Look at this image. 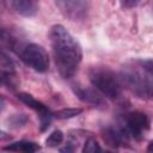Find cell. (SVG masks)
Wrapping results in <instances>:
<instances>
[{
    "label": "cell",
    "instance_id": "e0dca14e",
    "mask_svg": "<svg viewBox=\"0 0 153 153\" xmlns=\"http://www.w3.org/2000/svg\"><path fill=\"white\" fill-rule=\"evenodd\" d=\"M2 108H4V99L0 97V111L2 110Z\"/></svg>",
    "mask_w": 153,
    "mask_h": 153
},
{
    "label": "cell",
    "instance_id": "277c9868",
    "mask_svg": "<svg viewBox=\"0 0 153 153\" xmlns=\"http://www.w3.org/2000/svg\"><path fill=\"white\" fill-rule=\"evenodd\" d=\"M20 59L25 65L35 69L36 72L43 73L49 68V56L45 49L38 44L30 43L24 47L20 53Z\"/></svg>",
    "mask_w": 153,
    "mask_h": 153
},
{
    "label": "cell",
    "instance_id": "ac0fdd59",
    "mask_svg": "<svg viewBox=\"0 0 153 153\" xmlns=\"http://www.w3.org/2000/svg\"><path fill=\"white\" fill-rule=\"evenodd\" d=\"M99 153H110V152H99Z\"/></svg>",
    "mask_w": 153,
    "mask_h": 153
},
{
    "label": "cell",
    "instance_id": "5b68a950",
    "mask_svg": "<svg viewBox=\"0 0 153 153\" xmlns=\"http://www.w3.org/2000/svg\"><path fill=\"white\" fill-rule=\"evenodd\" d=\"M148 128V118L143 112H131L126 118V133L130 134L135 139H140L143 131Z\"/></svg>",
    "mask_w": 153,
    "mask_h": 153
},
{
    "label": "cell",
    "instance_id": "ba28073f",
    "mask_svg": "<svg viewBox=\"0 0 153 153\" xmlns=\"http://www.w3.org/2000/svg\"><path fill=\"white\" fill-rule=\"evenodd\" d=\"M10 6L18 12L19 14H23L25 17L35 16L38 11V5L32 0H14L10 1Z\"/></svg>",
    "mask_w": 153,
    "mask_h": 153
},
{
    "label": "cell",
    "instance_id": "3957f363",
    "mask_svg": "<svg viewBox=\"0 0 153 153\" xmlns=\"http://www.w3.org/2000/svg\"><path fill=\"white\" fill-rule=\"evenodd\" d=\"M88 78L91 84L109 98H117L121 93V82L116 74L104 67H93L90 69Z\"/></svg>",
    "mask_w": 153,
    "mask_h": 153
},
{
    "label": "cell",
    "instance_id": "9a60e30c",
    "mask_svg": "<svg viewBox=\"0 0 153 153\" xmlns=\"http://www.w3.org/2000/svg\"><path fill=\"white\" fill-rule=\"evenodd\" d=\"M76 147H78V145L75 142H67V145L65 147H62L60 149V152L61 153H74Z\"/></svg>",
    "mask_w": 153,
    "mask_h": 153
},
{
    "label": "cell",
    "instance_id": "9c48e42d",
    "mask_svg": "<svg viewBox=\"0 0 153 153\" xmlns=\"http://www.w3.org/2000/svg\"><path fill=\"white\" fill-rule=\"evenodd\" d=\"M75 94L82 100L86 102L88 104H93V105H98L103 103V98L99 96V93H97L93 88H88V87H75L74 88Z\"/></svg>",
    "mask_w": 153,
    "mask_h": 153
},
{
    "label": "cell",
    "instance_id": "7a4b0ae2",
    "mask_svg": "<svg viewBox=\"0 0 153 153\" xmlns=\"http://www.w3.org/2000/svg\"><path fill=\"white\" fill-rule=\"evenodd\" d=\"M124 84L139 97H149L152 93V61H133L122 69Z\"/></svg>",
    "mask_w": 153,
    "mask_h": 153
},
{
    "label": "cell",
    "instance_id": "8fae6325",
    "mask_svg": "<svg viewBox=\"0 0 153 153\" xmlns=\"http://www.w3.org/2000/svg\"><path fill=\"white\" fill-rule=\"evenodd\" d=\"M81 112H82V109H80V108H66V109L57 110L54 115L56 118L67 120V118H73L75 116H79Z\"/></svg>",
    "mask_w": 153,
    "mask_h": 153
},
{
    "label": "cell",
    "instance_id": "52a82bcc",
    "mask_svg": "<svg viewBox=\"0 0 153 153\" xmlns=\"http://www.w3.org/2000/svg\"><path fill=\"white\" fill-rule=\"evenodd\" d=\"M56 6L61 8V11L73 18V20H76V18L84 17L87 10V2L85 1H56Z\"/></svg>",
    "mask_w": 153,
    "mask_h": 153
},
{
    "label": "cell",
    "instance_id": "5bb4252c",
    "mask_svg": "<svg viewBox=\"0 0 153 153\" xmlns=\"http://www.w3.org/2000/svg\"><path fill=\"white\" fill-rule=\"evenodd\" d=\"M0 67L1 69H7V71H11L12 68V61L2 51H0Z\"/></svg>",
    "mask_w": 153,
    "mask_h": 153
},
{
    "label": "cell",
    "instance_id": "7c38bea8",
    "mask_svg": "<svg viewBox=\"0 0 153 153\" xmlns=\"http://www.w3.org/2000/svg\"><path fill=\"white\" fill-rule=\"evenodd\" d=\"M62 141H63V133H62L61 130H54V131L48 136V139L45 140V143H47V146H49V147H56V146H59Z\"/></svg>",
    "mask_w": 153,
    "mask_h": 153
},
{
    "label": "cell",
    "instance_id": "8992f818",
    "mask_svg": "<svg viewBox=\"0 0 153 153\" xmlns=\"http://www.w3.org/2000/svg\"><path fill=\"white\" fill-rule=\"evenodd\" d=\"M18 99H19L20 102H23L25 105H27L29 108L33 109L35 111H37V112L39 114V116H41V123H42V129H44L45 127L49 126L50 120H51V115H50L48 108H47L43 103L38 102V100H37L36 98H33L31 94L25 93V92L18 93Z\"/></svg>",
    "mask_w": 153,
    "mask_h": 153
},
{
    "label": "cell",
    "instance_id": "4fadbf2b",
    "mask_svg": "<svg viewBox=\"0 0 153 153\" xmlns=\"http://www.w3.org/2000/svg\"><path fill=\"white\" fill-rule=\"evenodd\" d=\"M99 152H100V148L98 142L94 139H88L84 146L82 153H99Z\"/></svg>",
    "mask_w": 153,
    "mask_h": 153
},
{
    "label": "cell",
    "instance_id": "6da1fadb",
    "mask_svg": "<svg viewBox=\"0 0 153 153\" xmlns=\"http://www.w3.org/2000/svg\"><path fill=\"white\" fill-rule=\"evenodd\" d=\"M54 60L60 75L68 79L75 74L81 62L82 51L78 41L60 24L54 25L49 32Z\"/></svg>",
    "mask_w": 153,
    "mask_h": 153
},
{
    "label": "cell",
    "instance_id": "2e32d148",
    "mask_svg": "<svg viewBox=\"0 0 153 153\" xmlns=\"http://www.w3.org/2000/svg\"><path fill=\"white\" fill-rule=\"evenodd\" d=\"M8 139H11L10 134H7L4 130H0V141H5V140H8Z\"/></svg>",
    "mask_w": 153,
    "mask_h": 153
},
{
    "label": "cell",
    "instance_id": "30bf717a",
    "mask_svg": "<svg viewBox=\"0 0 153 153\" xmlns=\"http://www.w3.org/2000/svg\"><path fill=\"white\" fill-rule=\"evenodd\" d=\"M6 151L19 152V153H33L39 149V146L31 141H17L5 147Z\"/></svg>",
    "mask_w": 153,
    "mask_h": 153
}]
</instances>
